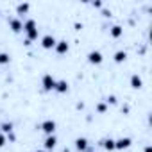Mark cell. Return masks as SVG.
I'll return each instance as SVG.
<instances>
[{
	"mask_svg": "<svg viewBox=\"0 0 152 152\" xmlns=\"http://www.w3.org/2000/svg\"><path fill=\"white\" fill-rule=\"evenodd\" d=\"M23 32L27 34V41L29 43L34 41V39H38V25H36V22L34 20H27L23 23Z\"/></svg>",
	"mask_w": 152,
	"mask_h": 152,
	"instance_id": "1",
	"label": "cell"
},
{
	"mask_svg": "<svg viewBox=\"0 0 152 152\" xmlns=\"http://www.w3.org/2000/svg\"><path fill=\"white\" fill-rule=\"evenodd\" d=\"M41 86H43L45 91H52L56 88V79L52 77V73H45L41 77Z\"/></svg>",
	"mask_w": 152,
	"mask_h": 152,
	"instance_id": "2",
	"label": "cell"
},
{
	"mask_svg": "<svg viewBox=\"0 0 152 152\" xmlns=\"http://www.w3.org/2000/svg\"><path fill=\"white\" fill-rule=\"evenodd\" d=\"M131 143H132L131 138H118L115 140V150H125L131 147Z\"/></svg>",
	"mask_w": 152,
	"mask_h": 152,
	"instance_id": "3",
	"label": "cell"
},
{
	"mask_svg": "<svg viewBox=\"0 0 152 152\" xmlns=\"http://www.w3.org/2000/svg\"><path fill=\"white\" fill-rule=\"evenodd\" d=\"M56 38L54 36H50V34H47V36H43L41 38V47L45 48V50H50V48H54L56 47Z\"/></svg>",
	"mask_w": 152,
	"mask_h": 152,
	"instance_id": "4",
	"label": "cell"
},
{
	"mask_svg": "<svg viewBox=\"0 0 152 152\" xmlns=\"http://www.w3.org/2000/svg\"><path fill=\"white\" fill-rule=\"evenodd\" d=\"M41 131H43L47 136H52L54 131H56V122H54V120H45V122L41 124Z\"/></svg>",
	"mask_w": 152,
	"mask_h": 152,
	"instance_id": "5",
	"label": "cell"
},
{
	"mask_svg": "<svg viewBox=\"0 0 152 152\" xmlns=\"http://www.w3.org/2000/svg\"><path fill=\"white\" fill-rule=\"evenodd\" d=\"M104 61V57H102V54L99 52V50H91L90 54H88V63H91V64H100Z\"/></svg>",
	"mask_w": 152,
	"mask_h": 152,
	"instance_id": "6",
	"label": "cell"
},
{
	"mask_svg": "<svg viewBox=\"0 0 152 152\" xmlns=\"http://www.w3.org/2000/svg\"><path fill=\"white\" fill-rule=\"evenodd\" d=\"M57 145V138L52 134V136H47L45 138V141H43V147H45V150H54V147Z\"/></svg>",
	"mask_w": 152,
	"mask_h": 152,
	"instance_id": "7",
	"label": "cell"
},
{
	"mask_svg": "<svg viewBox=\"0 0 152 152\" xmlns=\"http://www.w3.org/2000/svg\"><path fill=\"white\" fill-rule=\"evenodd\" d=\"M73 145H75V148H77L79 152H86L88 150V140L86 138H77L73 141Z\"/></svg>",
	"mask_w": 152,
	"mask_h": 152,
	"instance_id": "8",
	"label": "cell"
},
{
	"mask_svg": "<svg viewBox=\"0 0 152 152\" xmlns=\"http://www.w3.org/2000/svg\"><path fill=\"white\" fill-rule=\"evenodd\" d=\"M9 27H11L13 32H22V31H23V23H22L18 18H11V20H9Z\"/></svg>",
	"mask_w": 152,
	"mask_h": 152,
	"instance_id": "9",
	"label": "cell"
},
{
	"mask_svg": "<svg viewBox=\"0 0 152 152\" xmlns=\"http://www.w3.org/2000/svg\"><path fill=\"white\" fill-rule=\"evenodd\" d=\"M54 48H56V52H57V54H66V52L70 50V45H68L64 39H61V41H57V43H56V47H54Z\"/></svg>",
	"mask_w": 152,
	"mask_h": 152,
	"instance_id": "10",
	"label": "cell"
},
{
	"mask_svg": "<svg viewBox=\"0 0 152 152\" xmlns=\"http://www.w3.org/2000/svg\"><path fill=\"white\" fill-rule=\"evenodd\" d=\"M141 86H143V81H141V77H140L138 73H134L132 77H131V88H132V90H140Z\"/></svg>",
	"mask_w": 152,
	"mask_h": 152,
	"instance_id": "11",
	"label": "cell"
},
{
	"mask_svg": "<svg viewBox=\"0 0 152 152\" xmlns=\"http://www.w3.org/2000/svg\"><path fill=\"white\" fill-rule=\"evenodd\" d=\"M54 91H57V93H66V91H68V83H66V81H56Z\"/></svg>",
	"mask_w": 152,
	"mask_h": 152,
	"instance_id": "12",
	"label": "cell"
},
{
	"mask_svg": "<svg viewBox=\"0 0 152 152\" xmlns=\"http://www.w3.org/2000/svg\"><path fill=\"white\" fill-rule=\"evenodd\" d=\"M100 145H102L106 150H109V152L115 150V140H113V138H104V140L100 141Z\"/></svg>",
	"mask_w": 152,
	"mask_h": 152,
	"instance_id": "13",
	"label": "cell"
},
{
	"mask_svg": "<svg viewBox=\"0 0 152 152\" xmlns=\"http://www.w3.org/2000/svg\"><path fill=\"white\" fill-rule=\"evenodd\" d=\"M109 34L116 39V38H120V36L124 34V29H122L120 25H113V27H111V31H109Z\"/></svg>",
	"mask_w": 152,
	"mask_h": 152,
	"instance_id": "14",
	"label": "cell"
},
{
	"mask_svg": "<svg viewBox=\"0 0 152 152\" xmlns=\"http://www.w3.org/2000/svg\"><path fill=\"white\" fill-rule=\"evenodd\" d=\"M115 63H124L125 59H127V54L124 52V50H118V52H115Z\"/></svg>",
	"mask_w": 152,
	"mask_h": 152,
	"instance_id": "15",
	"label": "cell"
},
{
	"mask_svg": "<svg viewBox=\"0 0 152 152\" xmlns=\"http://www.w3.org/2000/svg\"><path fill=\"white\" fill-rule=\"evenodd\" d=\"M0 129H2V131H0L2 134H11V132H13V124H11V122H6V124L0 125Z\"/></svg>",
	"mask_w": 152,
	"mask_h": 152,
	"instance_id": "16",
	"label": "cell"
},
{
	"mask_svg": "<svg viewBox=\"0 0 152 152\" xmlns=\"http://www.w3.org/2000/svg\"><path fill=\"white\" fill-rule=\"evenodd\" d=\"M29 4H18L16 6V15H27V11H29Z\"/></svg>",
	"mask_w": 152,
	"mask_h": 152,
	"instance_id": "17",
	"label": "cell"
},
{
	"mask_svg": "<svg viewBox=\"0 0 152 152\" xmlns=\"http://www.w3.org/2000/svg\"><path fill=\"white\" fill-rule=\"evenodd\" d=\"M9 61H11V57L6 52H0V64H9Z\"/></svg>",
	"mask_w": 152,
	"mask_h": 152,
	"instance_id": "18",
	"label": "cell"
},
{
	"mask_svg": "<svg viewBox=\"0 0 152 152\" xmlns=\"http://www.w3.org/2000/svg\"><path fill=\"white\" fill-rule=\"evenodd\" d=\"M106 107H107V104H106V102H100V104L97 106V111H99V113H104Z\"/></svg>",
	"mask_w": 152,
	"mask_h": 152,
	"instance_id": "19",
	"label": "cell"
},
{
	"mask_svg": "<svg viewBox=\"0 0 152 152\" xmlns=\"http://www.w3.org/2000/svg\"><path fill=\"white\" fill-rule=\"evenodd\" d=\"M106 104H116V97H115V95H111V97H107V100H106Z\"/></svg>",
	"mask_w": 152,
	"mask_h": 152,
	"instance_id": "20",
	"label": "cell"
},
{
	"mask_svg": "<svg viewBox=\"0 0 152 152\" xmlns=\"http://www.w3.org/2000/svg\"><path fill=\"white\" fill-rule=\"evenodd\" d=\"M6 145V134H2V132H0V148H2Z\"/></svg>",
	"mask_w": 152,
	"mask_h": 152,
	"instance_id": "21",
	"label": "cell"
},
{
	"mask_svg": "<svg viewBox=\"0 0 152 152\" xmlns=\"http://www.w3.org/2000/svg\"><path fill=\"white\" fill-rule=\"evenodd\" d=\"M145 152H152V148L150 147H145Z\"/></svg>",
	"mask_w": 152,
	"mask_h": 152,
	"instance_id": "22",
	"label": "cell"
},
{
	"mask_svg": "<svg viewBox=\"0 0 152 152\" xmlns=\"http://www.w3.org/2000/svg\"><path fill=\"white\" fill-rule=\"evenodd\" d=\"M47 152H54V150H47Z\"/></svg>",
	"mask_w": 152,
	"mask_h": 152,
	"instance_id": "23",
	"label": "cell"
}]
</instances>
